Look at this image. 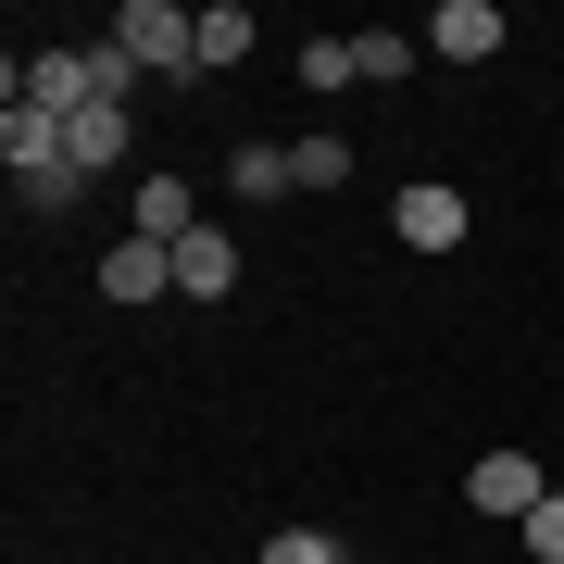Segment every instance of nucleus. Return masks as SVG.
Listing matches in <instances>:
<instances>
[{"instance_id":"f257e3e1","label":"nucleus","mask_w":564,"mask_h":564,"mask_svg":"<svg viewBox=\"0 0 564 564\" xmlns=\"http://www.w3.org/2000/svg\"><path fill=\"white\" fill-rule=\"evenodd\" d=\"M113 51L139 63V76H202V13H176V0H126V13H113Z\"/></svg>"},{"instance_id":"f8f14e48","label":"nucleus","mask_w":564,"mask_h":564,"mask_svg":"<svg viewBox=\"0 0 564 564\" xmlns=\"http://www.w3.org/2000/svg\"><path fill=\"white\" fill-rule=\"evenodd\" d=\"M351 63H364L377 88H402L414 63H426V39H402V25H364V39H351Z\"/></svg>"},{"instance_id":"20e7f679","label":"nucleus","mask_w":564,"mask_h":564,"mask_svg":"<svg viewBox=\"0 0 564 564\" xmlns=\"http://www.w3.org/2000/svg\"><path fill=\"white\" fill-rule=\"evenodd\" d=\"M389 239H414V251H464V188L414 176L402 202H389Z\"/></svg>"},{"instance_id":"1a4fd4ad","label":"nucleus","mask_w":564,"mask_h":564,"mask_svg":"<svg viewBox=\"0 0 564 564\" xmlns=\"http://www.w3.org/2000/svg\"><path fill=\"white\" fill-rule=\"evenodd\" d=\"M63 163H76V176H113L126 163V101H88L76 126H63Z\"/></svg>"},{"instance_id":"423d86ee","label":"nucleus","mask_w":564,"mask_h":564,"mask_svg":"<svg viewBox=\"0 0 564 564\" xmlns=\"http://www.w3.org/2000/svg\"><path fill=\"white\" fill-rule=\"evenodd\" d=\"M426 51L440 63H489L502 51V13H489V0H440V13H426Z\"/></svg>"},{"instance_id":"4468645a","label":"nucleus","mask_w":564,"mask_h":564,"mask_svg":"<svg viewBox=\"0 0 564 564\" xmlns=\"http://www.w3.org/2000/svg\"><path fill=\"white\" fill-rule=\"evenodd\" d=\"M289 176H302V188H351V139H302Z\"/></svg>"},{"instance_id":"f03ea898","label":"nucleus","mask_w":564,"mask_h":564,"mask_svg":"<svg viewBox=\"0 0 564 564\" xmlns=\"http://www.w3.org/2000/svg\"><path fill=\"white\" fill-rule=\"evenodd\" d=\"M13 101H39L51 126H76L88 101H101V51H25L13 63Z\"/></svg>"},{"instance_id":"2eb2a0df","label":"nucleus","mask_w":564,"mask_h":564,"mask_svg":"<svg viewBox=\"0 0 564 564\" xmlns=\"http://www.w3.org/2000/svg\"><path fill=\"white\" fill-rule=\"evenodd\" d=\"M251 51V13H239V0H214V13H202V63H239Z\"/></svg>"},{"instance_id":"0eeeda50","label":"nucleus","mask_w":564,"mask_h":564,"mask_svg":"<svg viewBox=\"0 0 564 564\" xmlns=\"http://www.w3.org/2000/svg\"><path fill=\"white\" fill-rule=\"evenodd\" d=\"M176 289L188 302H226V289H239V239H226V226H188L176 239Z\"/></svg>"},{"instance_id":"9b49d317","label":"nucleus","mask_w":564,"mask_h":564,"mask_svg":"<svg viewBox=\"0 0 564 564\" xmlns=\"http://www.w3.org/2000/svg\"><path fill=\"white\" fill-rule=\"evenodd\" d=\"M226 188H239V202H289V188H302V176H289V151H226Z\"/></svg>"},{"instance_id":"6e6552de","label":"nucleus","mask_w":564,"mask_h":564,"mask_svg":"<svg viewBox=\"0 0 564 564\" xmlns=\"http://www.w3.org/2000/svg\"><path fill=\"white\" fill-rule=\"evenodd\" d=\"M0 163H13V188L51 176V163H63V126H51L39 101H13V113H0Z\"/></svg>"},{"instance_id":"7ed1b4c3","label":"nucleus","mask_w":564,"mask_h":564,"mask_svg":"<svg viewBox=\"0 0 564 564\" xmlns=\"http://www.w3.org/2000/svg\"><path fill=\"white\" fill-rule=\"evenodd\" d=\"M464 502H477V514H540L552 502V477H540V464H527V452H477V464H464Z\"/></svg>"},{"instance_id":"39448f33","label":"nucleus","mask_w":564,"mask_h":564,"mask_svg":"<svg viewBox=\"0 0 564 564\" xmlns=\"http://www.w3.org/2000/svg\"><path fill=\"white\" fill-rule=\"evenodd\" d=\"M163 289H176V251H163V239H113L101 251V302L139 314V302H163Z\"/></svg>"},{"instance_id":"dca6fc26","label":"nucleus","mask_w":564,"mask_h":564,"mask_svg":"<svg viewBox=\"0 0 564 564\" xmlns=\"http://www.w3.org/2000/svg\"><path fill=\"white\" fill-rule=\"evenodd\" d=\"M263 564H351V552L326 540V527H276V540H263Z\"/></svg>"},{"instance_id":"9d476101","label":"nucleus","mask_w":564,"mask_h":564,"mask_svg":"<svg viewBox=\"0 0 564 564\" xmlns=\"http://www.w3.org/2000/svg\"><path fill=\"white\" fill-rule=\"evenodd\" d=\"M126 214H139V239H163V251H176L188 226H202V202H188V176H139V202H126Z\"/></svg>"},{"instance_id":"f3484780","label":"nucleus","mask_w":564,"mask_h":564,"mask_svg":"<svg viewBox=\"0 0 564 564\" xmlns=\"http://www.w3.org/2000/svg\"><path fill=\"white\" fill-rule=\"evenodd\" d=\"M527 552H540V564H564V489H552L540 514H527Z\"/></svg>"},{"instance_id":"ddd939ff","label":"nucleus","mask_w":564,"mask_h":564,"mask_svg":"<svg viewBox=\"0 0 564 564\" xmlns=\"http://www.w3.org/2000/svg\"><path fill=\"white\" fill-rule=\"evenodd\" d=\"M351 76H364V63H351V39H302V88H314V101H339Z\"/></svg>"}]
</instances>
